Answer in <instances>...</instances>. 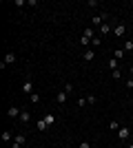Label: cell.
<instances>
[{"label": "cell", "mask_w": 133, "mask_h": 148, "mask_svg": "<svg viewBox=\"0 0 133 148\" xmlns=\"http://www.w3.org/2000/svg\"><path fill=\"white\" fill-rule=\"evenodd\" d=\"M91 44H93V47H100V44H102V40H100V38H98V36H95L93 40H91Z\"/></svg>", "instance_id": "24"}, {"label": "cell", "mask_w": 133, "mask_h": 148, "mask_svg": "<svg viewBox=\"0 0 133 148\" xmlns=\"http://www.w3.org/2000/svg\"><path fill=\"white\" fill-rule=\"evenodd\" d=\"M129 73H131V75H133V66H131V69H129Z\"/></svg>", "instance_id": "29"}, {"label": "cell", "mask_w": 133, "mask_h": 148, "mask_svg": "<svg viewBox=\"0 0 133 148\" xmlns=\"http://www.w3.org/2000/svg\"><path fill=\"white\" fill-rule=\"evenodd\" d=\"M127 148H133V144H129V146H127Z\"/></svg>", "instance_id": "30"}, {"label": "cell", "mask_w": 133, "mask_h": 148, "mask_svg": "<svg viewBox=\"0 0 133 148\" xmlns=\"http://www.w3.org/2000/svg\"><path fill=\"white\" fill-rule=\"evenodd\" d=\"M100 33H102V36H109V33H111V27H109V25H102L100 27Z\"/></svg>", "instance_id": "17"}, {"label": "cell", "mask_w": 133, "mask_h": 148, "mask_svg": "<svg viewBox=\"0 0 133 148\" xmlns=\"http://www.w3.org/2000/svg\"><path fill=\"white\" fill-rule=\"evenodd\" d=\"M127 88H129V91H133V80H131V77L127 80Z\"/></svg>", "instance_id": "27"}, {"label": "cell", "mask_w": 133, "mask_h": 148, "mask_svg": "<svg viewBox=\"0 0 133 148\" xmlns=\"http://www.w3.org/2000/svg\"><path fill=\"white\" fill-rule=\"evenodd\" d=\"M78 106L82 108V106H87V97H78Z\"/></svg>", "instance_id": "26"}, {"label": "cell", "mask_w": 133, "mask_h": 148, "mask_svg": "<svg viewBox=\"0 0 133 148\" xmlns=\"http://www.w3.org/2000/svg\"><path fill=\"white\" fill-rule=\"evenodd\" d=\"M80 44H82V47H89V44H91V40H89V38H80Z\"/></svg>", "instance_id": "23"}, {"label": "cell", "mask_w": 133, "mask_h": 148, "mask_svg": "<svg viewBox=\"0 0 133 148\" xmlns=\"http://www.w3.org/2000/svg\"><path fill=\"white\" fill-rule=\"evenodd\" d=\"M111 77H113V80H120V77H122V71H120V69L111 71Z\"/></svg>", "instance_id": "18"}, {"label": "cell", "mask_w": 133, "mask_h": 148, "mask_svg": "<svg viewBox=\"0 0 133 148\" xmlns=\"http://www.w3.org/2000/svg\"><path fill=\"white\" fill-rule=\"evenodd\" d=\"M44 122L49 124V126H53V124H56V115H53V113H44Z\"/></svg>", "instance_id": "10"}, {"label": "cell", "mask_w": 133, "mask_h": 148, "mask_svg": "<svg viewBox=\"0 0 133 148\" xmlns=\"http://www.w3.org/2000/svg\"><path fill=\"white\" fill-rule=\"evenodd\" d=\"M22 93H27V95H31V93H33V80H31V77H27V80L22 82Z\"/></svg>", "instance_id": "2"}, {"label": "cell", "mask_w": 133, "mask_h": 148, "mask_svg": "<svg viewBox=\"0 0 133 148\" xmlns=\"http://www.w3.org/2000/svg\"><path fill=\"white\" fill-rule=\"evenodd\" d=\"M29 99H31V104H38V102H40V95H38V93H31Z\"/></svg>", "instance_id": "19"}, {"label": "cell", "mask_w": 133, "mask_h": 148, "mask_svg": "<svg viewBox=\"0 0 133 148\" xmlns=\"http://www.w3.org/2000/svg\"><path fill=\"white\" fill-rule=\"evenodd\" d=\"M13 62H16V53H11V51H9V53H5V60L0 62V69H5L7 64H13Z\"/></svg>", "instance_id": "1"}, {"label": "cell", "mask_w": 133, "mask_h": 148, "mask_svg": "<svg viewBox=\"0 0 133 148\" xmlns=\"http://www.w3.org/2000/svg\"><path fill=\"white\" fill-rule=\"evenodd\" d=\"M129 135H131V130H129L127 126H122V128L118 130V139H120V142H127V139H129Z\"/></svg>", "instance_id": "4"}, {"label": "cell", "mask_w": 133, "mask_h": 148, "mask_svg": "<svg viewBox=\"0 0 133 148\" xmlns=\"http://www.w3.org/2000/svg\"><path fill=\"white\" fill-rule=\"evenodd\" d=\"M78 148H91V144H89V142H80V146H78Z\"/></svg>", "instance_id": "28"}, {"label": "cell", "mask_w": 133, "mask_h": 148, "mask_svg": "<svg viewBox=\"0 0 133 148\" xmlns=\"http://www.w3.org/2000/svg\"><path fill=\"white\" fill-rule=\"evenodd\" d=\"M95 102H98L95 95H87V104H95Z\"/></svg>", "instance_id": "22"}, {"label": "cell", "mask_w": 133, "mask_h": 148, "mask_svg": "<svg viewBox=\"0 0 133 148\" xmlns=\"http://www.w3.org/2000/svg\"><path fill=\"white\" fill-rule=\"evenodd\" d=\"M16 148H22V146H16Z\"/></svg>", "instance_id": "31"}, {"label": "cell", "mask_w": 133, "mask_h": 148, "mask_svg": "<svg viewBox=\"0 0 133 148\" xmlns=\"http://www.w3.org/2000/svg\"><path fill=\"white\" fill-rule=\"evenodd\" d=\"M82 58H84V60H95V51L93 49H84Z\"/></svg>", "instance_id": "9"}, {"label": "cell", "mask_w": 133, "mask_h": 148, "mask_svg": "<svg viewBox=\"0 0 133 148\" xmlns=\"http://www.w3.org/2000/svg\"><path fill=\"white\" fill-rule=\"evenodd\" d=\"M122 49L127 51V53H129V51H131V53H133V42H124V47H122Z\"/></svg>", "instance_id": "21"}, {"label": "cell", "mask_w": 133, "mask_h": 148, "mask_svg": "<svg viewBox=\"0 0 133 148\" xmlns=\"http://www.w3.org/2000/svg\"><path fill=\"white\" fill-rule=\"evenodd\" d=\"M20 122H22V124H29V122H31V113H27V111H22V113H20Z\"/></svg>", "instance_id": "8"}, {"label": "cell", "mask_w": 133, "mask_h": 148, "mask_svg": "<svg viewBox=\"0 0 133 148\" xmlns=\"http://www.w3.org/2000/svg\"><path fill=\"white\" fill-rule=\"evenodd\" d=\"M124 33H127V25H115L113 27V36L115 38H122Z\"/></svg>", "instance_id": "5"}, {"label": "cell", "mask_w": 133, "mask_h": 148, "mask_svg": "<svg viewBox=\"0 0 133 148\" xmlns=\"http://www.w3.org/2000/svg\"><path fill=\"white\" fill-rule=\"evenodd\" d=\"M0 139H2V142H5V144L13 142V137H11V133H9V130H5V133H2V135H0Z\"/></svg>", "instance_id": "11"}, {"label": "cell", "mask_w": 133, "mask_h": 148, "mask_svg": "<svg viewBox=\"0 0 133 148\" xmlns=\"http://www.w3.org/2000/svg\"><path fill=\"white\" fill-rule=\"evenodd\" d=\"M25 142H27L25 133H20V135H16V137H13V142H11V148H16V146H25Z\"/></svg>", "instance_id": "3"}, {"label": "cell", "mask_w": 133, "mask_h": 148, "mask_svg": "<svg viewBox=\"0 0 133 148\" xmlns=\"http://www.w3.org/2000/svg\"><path fill=\"white\" fill-rule=\"evenodd\" d=\"M109 128H111V130H120L122 126H120V122H118V119H111V124H109Z\"/></svg>", "instance_id": "16"}, {"label": "cell", "mask_w": 133, "mask_h": 148, "mask_svg": "<svg viewBox=\"0 0 133 148\" xmlns=\"http://www.w3.org/2000/svg\"><path fill=\"white\" fill-rule=\"evenodd\" d=\"M20 113H22V111H20L18 106H9V111H7V115H9L11 119H18V117H20Z\"/></svg>", "instance_id": "6"}, {"label": "cell", "mask_w": 133, "mask_h": 148, "mask_svg": "<svg viewBox=\"0 0 133 148\" xmlns=\"http://www.w3.org/2000/svg\"><path fill=\"white\" fill-rule=\"evenodd\" d=\"M64 93H67V95H69V93H73V86H71L69 82H67V84H64Z\"/></svg>", "instance_id": "25"}, {"label": "cell", "mask_w": 133, "mask_h": 148, "mask_svg": "<svg viewBox=\"0 0 133 148\" xmlns=\"http://www.w3.org/2000/svg\"><path fill=\"white\" fill-rule=\"evenodd\" d=\"M36 126H38V130H47V128H49V124L44 122V117L38 119V122H36Z\"/></svg>", "instance_id": "13"}, {"label": "cell", "mask_w": 133, "mask_h": 148, "mask_svg": "<svg viewBox=\"0 0 133 148\" xmlns=\"http://www.w3.org/2000/svg\"><path fill=\"white\" fill-rule=\"evenodd\" d=\"M131 95H133V93H131Z\"/></svg>", "instance_id": "32"}, {"label": "cell", "mask_w": 133, "mask_h": 148, "mask_svg": "<svg viewBox=\"0 0 133 148\" xmlns=\"http://www.w3.org/2000/svg\"><path fill=\"white\" fill-rule=\"evenodd\" d=\"M107 18H109L107 13H98V16H93V25L102 27V25H104V20H107Z\"/></svg>", "instance_id": "7"}, {"label": "cell", "mask_w": 133, "mask_h": 148, "mask_svg": "<svg viewBox=\"0 0 133 148\" xmlns=\"http://www.w3.org/2000/svg\"><path fill=\"white\" fill-rule=\"evenodd\" d=\"M124 56H127V51H124V49H115L113 51V58H115V60H122Z\"/></svg>", "instance_id": "12"}, {"label": "cell", "mask_w": 133, "mask_h": 148, "mask_svg": "<svg viewBox=\"0 0 133 148\" xmlns=\"http://www.w3.org/2000/svg\"><path fill=\"white\" fill-rule=\"evenodd\" d=\"M109 69H111V71L118 69V60H115V58H113V60H109Z\"/></svg>", "instance_id": "20"}, {"label": "cell", "mask_w": 133, "mask_h": 148, "mask_svg": "<svg viewBox=\"0 0 133 148\" xmlns=\"http://www.w3.org/2000/svg\"><path fill=\"white\" fill-rule=\"evenodd\" d=\"M82 36H84V38H89V40H93V38H95V36H93V29H91V27H87V29L82 31Z\"/></svg>", "instance_id": "14"}, {"label": "cell", "mask_w": 133, "mask_h": 148, "mask_svg": "<svg viewBox=\"0 0 133 148\" xmlns=\"http://www.w3.org/2000/svg\"><path fill=\"white\" fill-rule=\"evenodd\" d=\"M56 99H58V104H64V102H67V93H58V95H56Z\"/></svg>", "instance_id": "15"}]
</instances>
